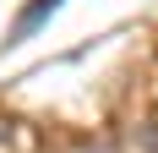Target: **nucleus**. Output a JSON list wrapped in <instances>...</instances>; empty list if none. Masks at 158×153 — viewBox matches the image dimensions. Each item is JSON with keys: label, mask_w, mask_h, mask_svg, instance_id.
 <instances>
[{"label": "nucleus", "mask_w": 158, "mask_h": 153, "mask_svg": "<svg viewBox=\"0 0 158 153\" xmlns=\"http://www.w3.org/2000/svg\"><path fill=\"white\" fill-rule=\"evenodd\" d=\"M60 6H65V0H33V6H22V16L11 22V38H27V33L38 28V22H49Z\"/></svg>", "instance_id": "obj_1"}]
</instances>
